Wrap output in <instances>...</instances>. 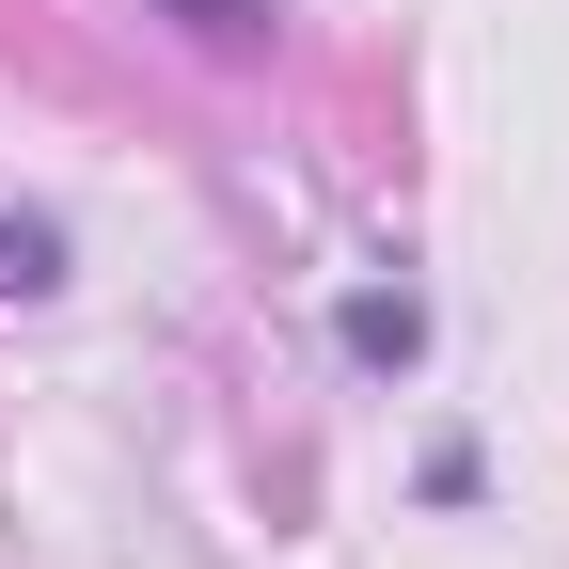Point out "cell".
I'll return each instance as SVG.
<instances>
[{
	"label": "cell",
	"mask_w": 569,
	"mask_h": 569,
	"mask_svg": "<svg viewBox=\"0 0 569 569\" xmlns=\"http://www.w3.org/2000/svg\"><path fill=\"white\" fill-rule=\"evenodd\" d=\"M332 348L365 380H411L427 365V301H411V284H348V301H332Z\"/></svg>",
	"instance_id": "1"
},
{
	"label": "cell",
	"mask_w": 569,
	"mask_h": 569,
	"mask_svg": "<svg viewBox=\"0 0 569 569\" xmlns=\"http://www.w3.org/2000/svg\"><path fill=\"white\" fill-rule=\"evenodd\" d=\"M63 284V222L48 206H0V301H48Z\"/></svg>",
	"instance_id": "2"
},
{
	"label": "cell",
	"mask_w": 569,
	"mask_h": 569,
	"mask_svg": "<svg viewBox=\"0 0 569 569\" xmlns=\"http://www.w3.org/2000/svg\"><path fill=\"white\" fill-rule=\"evenodd\" d=\"M159 17H190L206 48H269V0H159Z\"/></svg>",
	"instance_id": "3"
}]
</instances>
